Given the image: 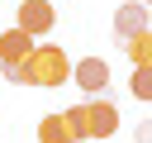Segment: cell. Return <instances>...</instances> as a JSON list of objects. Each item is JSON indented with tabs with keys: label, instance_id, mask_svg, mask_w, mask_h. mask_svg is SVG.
Instances as JSON below:
<instances>
[{
	"label": "cell",
	"instance_id": "5b68a950",
	"mask_svg": "<svg viewBox=\"0 0 152 143\" xmlns=\"http://www.w3.org/2000/svg\"><path fill=\"white\" fill-rule=\"evenodd\" d=\"M14 14H19V29H24V33H33V38H38V33H48V29L57 24L52 0H19V10H14Z\"/></svg>",
	"mask_w": 152,
	"mask_h": 143
},
{
	"label": "cell",
	"instance_id": "9c48e42d",
	"mask_svg": "<svg viewBox=\"0 0 152 143\" xmlns=\"http://www.w3.org/2000/svg\"><path fill=\"white\" fill-rule=\"evenodd\" d=\"M128 91H133L138 100H152V67H133V81H128Z\"/></svg>",
	"mask_w": 152,
	"mask_h": 143
},
{
	"label": "cell",
	"instance_id": "6da1fadb",
	"mask_svg": "<svg viewBox=\"0 0 152 143\" xmlns=\"http://www.w3.org/2000/svg\"><path fill=\"white\" fill-rule=\"evenodd\" d=\"M66 76H71V57H66V48H57V43L33 48L28 62H24V86L52 91V86H66Z\"/></svg>",
	"mask_w": 152,
	"mask_h": 143
},
{
	"label": "cell",
	"instance_id": "8fae6325",
	"mask_svg": "<svg viewBox=\"0 0 152 143\" xmlns=\"http://www.w3.org/2000/svg\"><path fill=\"white\" fill-rule=\"evenodd\" d=\"M142 5H152V0H142Z\"/></svg>",
	"mask_w": 152,
	"mask_h": 143
},
{
	"label": "cell",
	"instance_id": "ba28073f",
	"mask_svg": "<svg viewBox=\"0 0 152 143\" xmlns=\"http://www.w3.org/2000/svg\"><path fill=\"white\" fill-rule=\"evenodd\" d=\"M124 52L133 57V67H152V29L138 38H124Z\"/></svg>",
	"mask_w": 152,
	"mask_h": 143
},
{
	"label": "cell",
	"instance_id": "8992f818",
	"mask_svg": "<svg viewBox=\"0 0 152 143\" xmlns=\"http://www.w3.org/2000/svg\"><path fill=\"white\" fill-rule=\"evenodd\" d=\"M147 14H152V5H142V0L119 5V14H114V33H119V38H138V33H147Z\"/></svg>",
	"mask_w": 152,
	"mask_h": 143
},
{
	"label": "cell",
	"instance_id": "30bf717a",
	"mask_svg": "<svg viewBox=\"0 0 152 143\" xmlns=\"http://www.w3.org/2000/svg\"><path fill=\"white\" fill-rule=\"evenodd\" d=\"M133 138H138V143H152V119H147V124H138V133H133Z\"/></svg>",
	"mask_w": 152,
	"mask_h": 143
},
{
	"label": "cell",
	"instance_id": "52a82bcc",
	"mask_svg": "<svg viewBox=\"0 0 152 143\" xmlns=\"http://www.w3.org/2000/svg\"><path fill=\"white\" fill-rule=\"evenodd\" d=\"M28 52H33V33H24L19 24L0 33V67H19L28 62Z\"/></svg>",
	"mask_w": 152,
	"mask_h": 143
},
{
	"label": "cell",
	"instance_id": "7a4b0ae2",
	"mask_svg": "<svg viewBox=\"0 0 152 143\" xmlns=\"http://www.w3.org/2000/svg\"><path fill=\"white\" fill-rule=\"evenodd\" d=\"M81 138H86L81 105H76V110H62V114H43V119H38V143H81Z\"/></svg>",
	"mask_w": 152,
	"mask_h": 143
},
{
	"label": "cell",
	"instance_id": "3957f363",
	"mask_svg": "<svg viewBox=\"0 0 152 143\" xmlns=\"http://www.w3.org/2000/svg\"><path fill=\"white\" fill-rule=\"evenodd\" d=\"M81 119H86V138H109V133L119 129V110H114L109 100H100V95H90V100L81 105Z\"/></svg>",
	"mask_w": 152,
	"mask_h": 143
},
{
	"label": "cell",
	"instance_id": "277c9868",
	"mask_svg": "<svg viewBox=\"0 0 152 143\" xmlns=\"http://www.w3.org/2000/svg\"><path fill=\"white\" fill-rule=\"evenodd\" d=\"M71 76H76V86H81L86 95H104V91H109V62H104V57H81V62L71 67Z\"/></svg>",
	"mask_w": 152,
	"mask_h": 143
}]
</instances>
